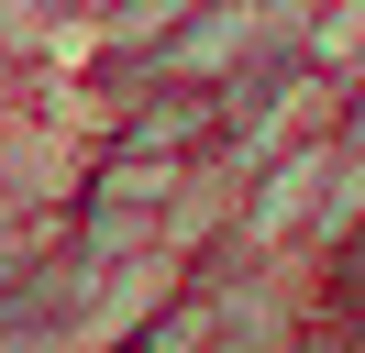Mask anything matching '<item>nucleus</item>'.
<instances>
[{"mask_svg": "<svg viewBox=\"0 0 365 353\" xmlns=\"http://www.w3.org/2000/svg\"><path fill=\"white\" fill-rule=\"evenodd\" d=\"M0 353H67V342H45V331H11V320H0Z\"/></svg>", "mask_w": 365, "mask_h": 353, "instance_id": "obj_1", "label": "nucleus"}, {"mask_svg": "<svg viewBox=\"0 0 365 353\" xmlns=\"http://www.w3.org/2000/svg\"><path fill=\"white\" fill-rule=\"evenodd\" d=\"M0 232H11V176H0Z\"/></svg>", "mask_w": 365, "mask_h": 353, "instance_id": "obj_2", "label": "nucleus"}]
</instances>
